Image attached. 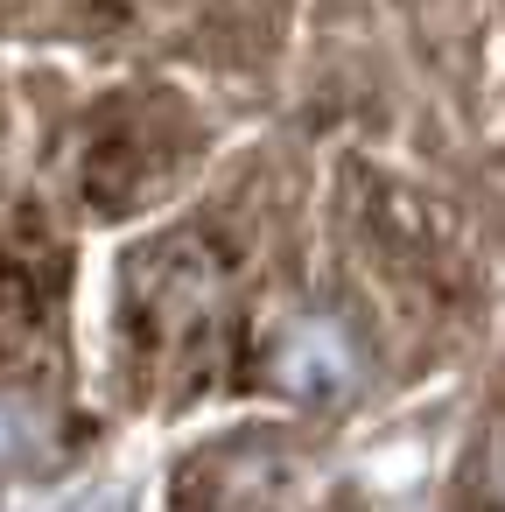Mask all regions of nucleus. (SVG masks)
Listing matches in <instances>:
<instances>
[{"label":"nucleus","mask_w":505,"mask_h":512,"mask_svg":"<svg viewBox=\"0 0 505 512\" xmlns=\"http://www.w3.org/2000/svg\"><path fill=\"white\" fill-rule=\"evenodd\" d=\"M281 379L302 386V393H337L351 379V351L330 323H295L288 344H281Z\"/></svg>","instance_id":"f257e3e1"}]
</instances>
